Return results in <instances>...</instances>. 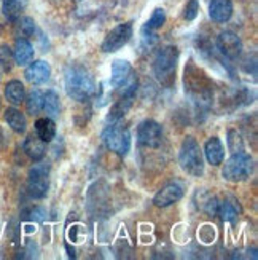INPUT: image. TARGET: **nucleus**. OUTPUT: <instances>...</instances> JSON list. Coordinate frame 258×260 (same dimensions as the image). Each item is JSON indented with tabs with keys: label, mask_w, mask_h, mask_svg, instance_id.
Segmentation results:
<instances>
[{
	"label": "nucleus",
	"mask_w": 258,
	"mask_h": 260,
	"mask_svg": "<svg viewBox=\"0 0 258 260\" xmlns=\"http://www.w3.org/2000/svg\"><path fill=\"white\" fill-rule=\"evenodd\" d=\"M217 48L223 58L230 61L238 59L242 53V40L233 30H223L217 37Z\"/></svg>",
	"instance_id": "nucleus-10"
},
{
	"label": "nucleus",
	"mask_w": 258,
	"mask_h": 260,
	"mask_svg": "<svg viewBox=\"0 0 258 260\" xmlns=\"http://www.w3.org/2000/svg\"><path fill=\"white\" fill-rule=\"evenodd\" d=\"M35 134L43 142H51L56 136V123L50 117H42L35 121Z\"/></svg>",
	"instance_id": "nucleus-21"
},
{
	"label": "nucleus",
	"mask_w": 258,
	"mask_h": 260,
	"mask_svg": "<svg viewBox=\"0 0 258 260\" xmlns=\"http://www.w3.org/2000/svg\"><path fill=\"white\" fill-rule=\"evenodd\" d=\"M180 58V53L175 45H164L158 51H156L152 69L155 77L158 78V82L163 86H172L175 82V71H177V62Z\"/></svg>",
	"instance_id": "nucleus-2"
},
{
	"label": "nucleus",
	"mask_w": 258,
	"mask_h": 260,
	"mask_svg": "<svg viewBox=\"0 0 258 260\" xmlns=\"http://www.w3.org/2000/svg\"><path fill=\"white\" fill-rule=\"evenodd\" d=\"M51 75V67L47 61L39 59V61H32L30 64H27L24 77L26 80L32 85H43L50 80Z\"/></svg>",
	"instance_id": "nucleus-11"
},
{
	"label": "nucleus",
	"mask_w": 258,
	"mask_h": 260,
	"mask_svg": "<svg viewBox=\"0 0 258 260\" xmlns=\"http://www.w3.org/2000/svg\"><path fill=\"white\" fill-rule=\"evenodd\" d=\"M132 32H134L132 21L121 22V24H118L117 27H114L107 34L100 48H102L104 53H115V51L121 50L131 40Z\"/></svg>",
	"instance_id": "nucleus-8"
},
{
	"label": "nucleus",
	"mask_w": 258,
	"mask_h": 260,
	"mask_svg": "<svg viewBox=\"0 0 258 260\" xmlns=\"http://www.w3.org/2000/svg\"><path fill=\"white\" fill-rule=\"evenodd\" d=\"M198 13H199V2H198V0H190V2L185 5L183 18L187 21H193V19H196Z\"/></svg>",
	"instance_id": "nucleus-29"
},
{
	"label": "nucleus",
	"mask_w": 258,
	"mask_h": 260,
	"mask_svg": "<svg viewBox=\"0 0 258 260\" xmlns=\"http://www.w3.org/2000/svg\"><path fill=\"white\" fill-rule=\"evenodd\" d=\"M50 188V165L39 161L33 165L27 176V191L32 198L42 200L47 197Z\"/></svg>",
	"instance_id": "nucleus-7"
},
{
	"label": "nucleus",
	"mask_w": 258,
	"mask_h": 260,
	"mask_svg": "<svg viewBox=\"0 0 258 260\" xmlns=\"http://www.w3.org/2000/svg\"><path fill=\"white\" fill-rule=\"evenodd\" d=\"M5 121H7V125L18 134L26 133V129H27L26 115L22 114L21 110L15 109V107H8L5 110Z\"/></svg>",
	"instance_id": "nucleus-18"
},
{
	"label": "nucleus",
	"mask_w": 258,
	"mask_h": 260,
	"mask_svg": "<svg viewBox=\"0 0 258 260\" xmlns=\"http://www.w3.org/2000/svg\"><path fill=\"white\" fill-rule=\"evenodd\" d=\"M29 216H30V219L32 220H35V222H42L43 219H45V216H47V212H45V209L43 208H32L30 209V212H29Z\"/></svg>",
	"instance_id": "nucleus-30"
},
{
	"label": "nucleus",
	"mask_w": 258,
	"mask_h": 260,
	"mask_svg": "<svg viewBox=\"0 0 258 260\" xmlns=\"http://www.w3.org/2000/svg\"><path fill=\"white\" fill-rule=\"evenodd\" d=\"M43 110L47 112V117L50 118H58L61 114V99L59 94L53 89L43 93Z\"/></svg>",
	"instance_id": "nucleus-22"
},
{
	"label": "nucleus",
	"mask_w": 258,
	"mask_h": 260,
	"mask_svg": "<svg viewBox=\"0 0 258 260\" xmlns=\"http://www.w3.org/2000/svg\"><path fill=\"white\" fill-rule=\"evenodd\" d=\"M182 197H183V188L180 185L167 184L153 197V205L158 208H167V206L174 205V203L180 201Z\"/></svg>",
	"instance_id": "nucleus-12"
},
{
	"label": "nucleus",
	"mask_w": 258,
	"mask_h": 260,
	"mask_svg": "<svg viewBox=\"0 0 258 260\" xmlns=\"http://www.w3.org/2000/svg\"><path fill=\"white\" fill-rule=\"evenodd\" d=\"M204 158L209 161L212 166H220L225 160V147H223L222 141L214 136V138H209L206 145H204Z\"/></svg>",
	"instance_id": "nucleus-14"
},
{
	"label": "nucleus",
	"mask_w": 258,
	"mask_h": 260,
	"mask_svg": "<svg viewBox=\"0 0 258 260\" xmlns=\"http://www.w3.org/2000/svg\"><path fill=\"white\" fill-rule=\"evenodd\" d=\"M228 147H230L231 153L244 152V142H242L238 131H228Z\"/></svg>",
	"instance_id": "nucleus-28"
},
{
	"label": "nucleus",
	"mask_w": 258,
	"mask_h": 260,
	"mask_svg": "<svg viewBox=\"0 0 258 260\" xmlns=\"http://www.w3.org/2000/svg\"><path fill=\"white\" fill-rule=\"evenodd\" d=\"M164 22H166V11L163 8H155L150 19L145 22V26L142 27V32L155 34L156 30L164 26Z\"/></svg>",
	"instance_id": "nucleus-24"
},
{
	"label": "nucleus",
	"mask_w": 258,
	"mask_h": 260,
	"mask_svg": "<svg viewBox=\"0 0 258 260\" xmlns=\"http://www.w3.org/2000/svg\"><path fill=\"white\" fill-rule=\"evenodd\" d=\"M26 109L29 112V115H39L43 110V93L39 91V89H33V91L29 93L27 99H26Z\"/></svg>",
	"instance_id": "nucleus-26"
},
{
	"label": "nucleus",
	"mask_w": 258,
	"mask_h": 260,
	"mask_svg": "<svg viewBox=\"0 0 258 260\" xmlns=\"http://www.w3.org/2000/svg\"><path fill=\"white\" fill-rule=\"evenodd\" d=\"M15 66V56H13V50H11L8 45H0V67L10 72Z\"/></svg>",
	"instance_id": "nucleus-27"
},
{
	"label": "nucleus",
	"mask_w": 258,
	"mask_h": 260,
	"mask_svg": "<svg viewBox=\"0 0 258 260\" xmlns=\"http://www.w3.org/2000/svg\"><path fill=\"white\" fill-rule=\"evenodd\" d=\"M24 152L33 161H40L47 153V142H43L37 134H30L24 141Z\"/></svg>",
	"instance_id": "nucleus-17"
},
{
	"label": "nucleus",
	"mask_w": 258,
	"mask_h": 260,
	"mask_svg": "<svg viewBox=\"0 0 258 260\" xmlns=\"http://www.w3.org/2000/svg\"><path fill=\"white\" fill-rule=\"evenodd\" d=\"M252 173H253V158L245 152L233 153L225 161L222 169L223 179L234 184L247 180L252 176Z\"/></svg>",
	"instance_id": "nucleus-5"
},
{
	"label": "nucleus",
	"mask_w": 258,
	"mask_h": 260,
	"mask_svg": "<svg viewBox=\"0 0 258 260\" xmlns=\"http://www.w3.org/2000/svg\"><path fill=\"white\" fill-rule=\"evenodd\" d=\"M64 85L69 98L85 103L96 94V82L86 67L80 64H72L65 69Z\"/></svg>",
	"instance_id": "nucleus-1"
},
{
	"label": "nucleus",
	"mask_w": 258,
	"mask_h": 260,
	"mask_svg": "<svg viewBox=\"0 0 258 260\" xmlns=\"http://www.w3.org/2000/svg\"><path fill=\"white\" fill-rule=\"evenodd\" d=\"M13 56H15V64L18 66H27L33 61L35 50H33V45L29 42V39H16Z\"/></svg>",
	"instance_id": "nucleus-16"
},
{
	"label": "nucleus",
	"mask_w": 258,
	"mask_h": 260,
	"mask_svg": "<svg viewBox=\"0 0 258 260\" xmlns=\"http://www.w3.org/2000/svg\"><path fill=\"white\" fill-rule=\"evenodd\" d=\"M137 142L147 149H156L163 142V126L155 120H143L137 126Z\"/></svg>",
	"instance_id": "nucleus-9"
},
{
	"label": "nucleus",
	"mask_w": 258,
	"mask_h": 260,
	"mask_svg": "<svg viewBox=\"0 0 258 260\" xmlns=\"http://www.w3.org/2000/svg\"><path fill=\"white\" fill-rule=\"evenodd\" d=\"M241 205L236 198L225 197L223 200H218L217 216H220L223 222H236L241 216Z\"/></svg>",
	"instance_id": "nucleus-13"
},
{
	"label": "nucleus",
	"mask_w": 258,
	"mask_h": 260,
	"mask_svg": "<svg viewBox=\"0 0 258 260\" xmlns=\"http://www.w3.org/2000/svg\"><path fill=\"white\" fill-rule=\"evenodd\" d=\"M178 165L187 174L193 177H201L204 174V153L193 136L183 139L178 152Z\"/></svg>",
	"instance_id": "nucleus-4"
},
{
	"label": "nucleus",
	"mask_w": 258,
	"mask_h": 260,
	"mask_svg": "<svg viewBox=\"0 0 258 260\" xmlns=\"http://www.w3.org/2000/svg\"><path fill=\"white\" fill-rule=\"evenodd\" d=\"M105 147L118 156H126L131 150V133L126 126H121L120 121H112L102 133Z\"/></svg>",
	"instance_id": "nucleus-6"
},
{
	"label": "nucleus",
	"mask_w": 258,
	"mask_h": 260,
	"mask_svg": "<svg viewBox=\"0 0 258 260\" xmlns=\"http://www.w3.org/2000/svg\"><path fill=\"white\" fill-rule=\"evenodd\" d=\"M134 98L136 96H120L117 101H115V104L112 106L110 109V114H108V121H120L123 117H125L129 109L132 107L134 104Z\"/></svg>",
	"instance_id": "nucleus-19"
},
{
	"label": "nucleus",
	"mask_w": 258,
	"mask_h": 260,
	"mask_svg": "<svg viewBox=\"0 0 258 260\" xmlns=\"http://www.w3.org/2000/svg\"><path fill=\"white\" fill-rule=\"evenodd\" d=\"M22 7L21 0H2V13L10 22H15L21 16Z\"/></svg>",
	"instance_id": "nucleus-25"
},
{
	"label": "nucleus",
	"mask_w": 258,
	"mask_h": 260,
	"mask_svg": "<svg viewBox=\"0 0 258 260\" xmlns=\"http://www.w3.org/2000/svg\"><path fill=\"white\" fill-rule=\"evenodd\" d=\"M16 34H18V39H29L32 37L33 34L37 30V24L35 21L29 16H19L16 21Z\"/></svg>",
	"instance_id": "nucleus-23"
},
{
	"label": "nucleus",
	"mask_w": 258,
	"mask_h": 260,
	"mask_svg": "<svg viewBox=\"0 0 258 260\" xmlns=\"http://www.w3.org/2000/svg\"><path fill=\"white\" fill-rule=\"evenodd\" d=\"M5 98L10 104L19 106L21 103H24L26 99V89L19 80H10L5 85Z\"/></svg>",
	"instance_id": "nucleus-20"
},
{
	"label": "nucleus",
	"mask_w": 258,
	"mask_h": 260,
	"mask_svg": "<svg viewBox=\"0 0 258 260\" xmlns=\"http://www.w3.org/2000/svg\"><path fill=\"white\" fill-rule=\"evenodd\" d=\"M110 85L120 93V96H136L139 85L137 75L126 59H115L112 62Z\"/></svg>",
	"instance_id": "nucleus-3"
},
{
	"label": "nucleus",
	"mask_w": 258,
	"mask_h": 260,
	"mask_svg": "<svg viewBox=\"0 0 258 260\" xmlns=\"http://www.w3.org/2000/svg\"><path fill=\"white\" fill-rule=\"evenodd\" d=\"M209 16L215 22H227L233 16V2L231 0H210Z\"/></svg>",
	"instance_id": "nucleus-15"
}]
</instances>
